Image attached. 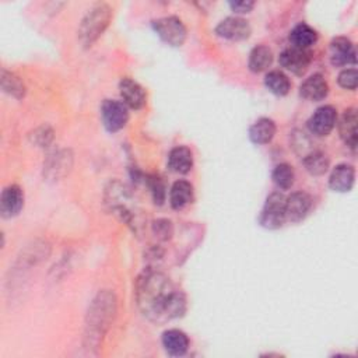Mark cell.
<instances>
[{
	"label": "cell",
	"mask_w": 358,
	"mask_h": 358,
	"mask_svg": "<svg viewBox=\"0 0 358 358\" xmlns=\"http://www.w3.org/2000/svg\"><path fill=\"white\" fill-rule=\"evenodd\" d=\"M136 301L141 313L155 323L180 317L186 310L185 295L165 274L151 268L137 280Z\"/></svg>",
	"instance_id": "6da1fadb"
},
{
	"label": "cell",
	"mask_w": 358,
	"mask_h": 358,
	"mask_svg": "<svg viewBox=\"0 0 358 358\" xmlns=\"http://www.w3.org/2000/svg\"><path fill=\"white\" fill-rule=\"evenodd\" d=\"M116 310V299L113 292L102 291L92 301L90 310L87 313V333L85 338L90 344H98L99 338L108 329Z\"/></svg>",
	"instance_id": "7a4b0ae2"
},
{
	"label": "cell",
	"mask_w": 358,
	"mask_h": 358,
	"mask_svg": "<svg viewBox=\"0 0 358 358\" xmlns=\"http://www.w3.org/2000/svg\"><path fill=\"white\" fill-rule=\"evenodd\" d=\"M112 18V10L106 4H98L83 18L78 28V39L84 46H91L106 29Z\"/></svg>",
	"instance_id": "3957f363"
},
{
	"label": "cell",
	"mask_w": 358,
	"mask_h": 358,
	"mask_svg": "<svg viewBox=\"0 0 358 358\" xmlns=\"http://www.w3.org/2000/svg\"><path fill=\"white\" fill-rule=\"evenodd\" d=\"M151 25L157 35L161 38V41H164L169 46H182L186 41V27L182 20L175 15L154 20Z\"/></svg>",
	"instance_id": "277c9868"
},
{
	"label": "cell",
	"mask_w": 358,
	"mask_h": 358,
	"mask_svg": "<svg viewBox=\"0 0 358 358\" xmlns=\"http://www.w3.org/2000/svg\"><path fill=\"white\" fill-rule=\"evenodd\" d=\"M285 221V197L280 192L271 193L263 206L259 217L262 227L267 229H277L282 227Z\"/></svg>",
	"instance_id": "5b68a950"
},
{
	"label": "cell",
	"mask_w": 358,
	"mask_h": 358,
	"mask_svg": "<svg viewBox=\"0 0 358 358\" xmlns=\"http://www.w3.org/2000/svg\"><path fill=\"white\" fill-rule=\"evenodd\" d=\"M101 117L108 131H119L129 120V108L123 101L105 99L101 106Z\"/></svg>",
	"instance_id": "8992f818"
},
{
	"label": "cell",
	"mask_w": 358,
	"mask_h": 358,
	"mask_svg": "<svg viewBox=\"0 0 358 358\" xmlns=\"http://www.w3.org/2000/svg\"><path fill=\"white\" fill-rule=\"evenodd\" d=\"M310 60H312V56L308 49H298L294 46L284 49L278 57L281 67H284L285 70L291 71L295 76L305 74V71L310 64Z\"/></svg>",
	"instance_id": "52a82bcc"
},
{
	"label": "cell",
	"mask_w": 358,
	"mask_h": 358,
	"mask_svg": "<svg viewBox=\"0 0 358 358\" xmlns=\"http://www.w3.org/2000/svg\"><path fill=\"white\" fill-rule=\"evenodd\" d=\"M337 110L331 105L317 108L308 120V129L317 137L327 136L336 126Z\"/></svg>",
	"instance_id": "ba28073f"
},
{
	"label": "cell",
	"mask_w": 358,
	"mask_h": 358,
	"mask_svg": "<svg viewBox=\"0 0 358 358\" xmlns=\"http://www.w3.org/2000/svg\"><path fill=\"white\" fill-rule=\"evenodd\" d=\"M73 165V155L69 150H59L50 154L43 164V176L50 180L64 178Z\"/></svg>",
	"instance_id": "9c48e42d"
},
{
	"label": "cell",
	"mask_w": 358,
	"mask_h": 358,
	"mask_svg": "<svg viewBox=\"0 0 358 358\" xmlns=\"http://www.w3.org/2000/svg\"><path fill=\"white\" fill-rule=\"evenodd\" d=\"M215 34L229 41H245L250 36L252 28L242 17H227L215 27Z\"/></svg>",
	"instance_id": "30bf717a"
},
{
	"label": "cell",
	"mask_w": 358,
	"mask_h": 358,
	"mask_svg": "<svg viewBox=\"0 0 358 358\" xmlns=\"http://www.w3.org/2000/svg\"><path fill=\"white\" fill-rule=\"evenodd\" d=\"M330 62L336 67L355 64L357 53L352 42L345 36H337L330 42Z\"/></svg>",
	"instance_id": "8fae6325"
},
{
	"label": "cell",
	"mask_w": 358,
	"mask_h": 358,
	"mask_svg": "<svg viewBox=\"0 0 358 358\" xmlns=\"http://www.w3.org/2000/svg\"><path fill=\"white\" fill-rule=\"evenodd\" d=\"M312 207V199L305 192H295L285 197V220L291 222L302 221Z\"/></svg>",
	"instance_id": "7c38bea8"
},
{
	"label": "cell",
	"mask_w": 358,
	"mask_h": 358,
	"mask_svg": "<svg viewBox=\"0 0 358 358\" xmlns=\"http://www.w3.org/2000/svg\"><path fill=\"white\" fill-rule=\"evenodd\" d=\"M24 206V193L18 185H8L0 197V213L4 218L15 217Z\"/></svg>",
	"instance_id": "4fadbf2b"
},
{
	"label": "cell",
	"mask_w": 358,
	"mask_h": 358,
	"mask_svg": "<svg viewBox=\"0 0 358 358\" xmlns=\"http://www.w3.org/2000/svg\"><path fill=\"white\" fill-rule=\"evenodd\" d=\"M119 92H120V96L127 108L141 109L145 105L147 95H145L144 88L137 81H134L129 77H124L120 80Z\"/></svg>",
	"instance_id": "5bb4252c"
},
{
	"label": "cell",
	"mask_w": 358,
	"mask_h": 358,
	"mask_svg": "<svg viewBox=\"0 0 358 358\" xmlns=\"http://www.w3.org/2000/svg\"><path fill=\"white\" fill-rule=\"evenodd\" d=\"M355 182V169L350 164H340L333 168L329 178V187L338 193L351 190Z\"/></svg>",
	"instance_id": "9a60e30c"
},
{
	"label": "cell",
	"mask_w": 358,
	"mask_h": 358,
	"mask_svg": "<svg viewBox=\"0 0 358 358\" xmlns=\"http://www.w3.org/2000/svg\"><path fill=\"white\" fill-rule=\"evenodd\" d=\"M299 94L302 95V98L308 99V101H322L329 94V84L324 80V77L319 73L312 74L310 77H308L299 87Z\"/></svg>",
	"instance_id": "2e32d148"
},
{
	"label": "cell",
	"mask_w": 358,
	"mask_h": 358,
	"mask_svg": "<svg viewBox=\"0 0 358 358\" xmlns=\"http://www.w3.org/2000/svg\"><path fill=\"white\" fill-rule=\"evenodd\" d=\"M162 347L172 357L185 355L189 350V337L179 329H169L162 333Z\"/></svg>",
	"instance_id": "e0dca14e"
},
{
	"label": "cell",
	"mask_w": 358,
	"mask_h": 358,
	"mask_svg": "<svg viewBox=\"0 0 358 358\" xmlns=\"http://www.w3.org/2000/svg\"><path fill=\"white\" fill-rule=\"evenodd\" d=\"M338 133L347 147H350L351 150L357 148V110L354 108H348L347 110H344L338 123Z\"/></svg>",
	"instance_id": "ac0fdd59"
},
{
	"label": "cell",
	"mask_w": 358,
	"mask_h": 358,
	"mask_svg": "<svg viewBox=\"0 0 358 358\" xmlns=\"http://www.w3.org/2000/svg\"><path fill=\"white\" fill-rule=\"evenodd\" d=\"M193 166V154L185 145L173 147L168 155V168L175 172L185 175Z\"/></svg>",
	"instance_id": "d6986e66"
},
{
	"label": "cell",
	"mask_w": 358,
	"mask_h": 358,
	"mask_svg": "<svg viewBox=\"0 0 358 358\" xmlns=\"http://www.w3.org/2000/svg\"><path fill=\"white\" fill-rule=\"evenodd\" d=\"M277 127L274 120L268 117H260L257 119L250 127H249V138L255 144H267L273 140L275 136Z\"/></svg>",
	"instance_id": "ffe728a7"
},
{
	"label": "cell",
	"mask_w": 358,
	"mask_h": 358,
	"mask_svg": "<svg viewBox=\"0 0 358 358\" xmlns=\"http://www.w3.org/2000/svg\"><path fill=\"white\" fill-rule=\"evenodd\" d=\"M193 200V186L187 180H176L169 192V203L173 210H182Z\"/></svg>",
	"instance_id": "44dd1931"
},
{
	"label": "cell",
	"mask_w": 358,
	"mask_h": 358,
	"mask_svg": "<svg viewBox=\"0 0 358 358\" xmlns=\"http://www.w3.org/2000/svg\"><path fill=\"white\" fill-rule=\"evenodd\" d=\"M317 41V32L305 22L295 25L289 34L291 46L298 49H308Z\"/></svg>",
	"instance_id": "7402d4cb"
},
{
	"label": "cell",
	"mask_w": 358,
	"mask_h": 358,
	"mask_svg": "<svg viewBox=\"0 0 358 358\" xmlns=\"http://www.w3.org/2000/svg\"><path fill=\"white\" fill-rule=\"evenodd\" d=\"M273 63V52L266 45H257L249 55L248 67L252 73H262L268 69Z\"/></svg>",
	"instance_id": "603a6c76"
},
{
	"label": "cell",
	"mask_w": 358,
	"mask_h": 358,
	"mask_svg": "<svg viewBox=\"0 0 358 358\" xmlns=\"http://www.w3.org/2000/svg\"><path fill=\"white\" fill-rule=\"evenodd\" d=\"M264 85L270 92H273L277 96H284L291 90L289 78L280 70L268 71L264 77Z\"/></svg>",
	"instance_id": "cb8c5ba5"
},
{
	"label": "cell",
	"mask_w": 358,
	"mask_h": 358,
	"mask_svg": "<svg viewBox=\"0 0 358 358\" xmlns=\"http://www.w3.org/2000/svg\"><path fill=\"white\" fill-rule=\"evenodd\" d=\"M302 159H303L305 169L313 176H320L326 173L329 169V158L322 151L312 150Z\"/></svg>",
	"instance_id": "d4e9b609"
},
{
	"label": "cell",
	"mask_w": 358,
	"mask_h": 358,
	"mask_svg": "<svg viewBox=\"0 0 358 358\" xmlns=\"http://www.w3.org/2000/svg\"><path fill=\"white\" fill-rule=\"evenodd\" d=\"M1 88L4 92L14 96L15 99H22L27 91L22 80L6 69L1 70Z\"/></svg>",
	"instance_id": "484cf974"
},
{
	"label": "cell",
	"mask_w": 358,
	"mask_h": 358,
	"mask_svg": "<svg viewBox=\"0 0 358 358\" xmlns=\"http://www.w3.org/2000/svg\"><path fill=\"white\" fill-rule=\"evenodd\" d=\"M273 182L278 189L287 190L294 185V179H295V172L294 168L289 164H278L274 166L273 173H271Z\"/></svg>",
	"instance_id": "4316f807"
},
{
	"label": "cell",
	"mask_w": 358,
	"mask_h": 358,
	"mask_svg": "<svg viewBox=\"0 0 358 358\" xmlns=\"http://www.w3.org/2000/svg\"><path fill=\"white\" fill-rule=\"evenodd\" d=\"M145 183H147V186L151 192L152 201L155 204L161 206L165 201V197H166V189H165L164 180L158 175H148L145 178Z\"/></svg>",
	"instance_id": "83f0119b"
},
{
	"label": "cell",
	"mask_w": 358,
	"mask_h": 358,
	"mask_svg": "<svg viewBox=\"0 0 358 358\" xmlns=\"http://www.w3.org/2000/svg\"><path fill=\"white\" fill-rule=\"evenodd\" d=\"M29 140L38 147H48L53 140V130L50 126L43 124L29 134Z\"/></svg>",
	"instance_id": "f1b7e54d"
},
{
	"label": "cell",
	"mask_w": 358,
	"mask_h": 358,
	"mask_svg": "<svg viewBox=\"0 0 358 358\" xmlns=\"http://www.w3.org/2000/svg\"><path fill=\"white\" fill-rule=\"evenodd\" d=\"M173 228H172V222L169 220L161 218V220H155L152 222V234L161 239V241H168L172 236Z\"/></svg>",
	"instance_id": "f546056e"
},
{
	"label": "cell",
	"mask_w": 358,
	"mask_h": 358,
	"mask_svg": "<svg viewBox=\"0 0 358 358\" xmlns=\"http://www.w3.org/2000/svg\"><path fill=\"white\" fill-rule=\"evenodd\" d=\"M337 81L340 87L354 91L358 85V73L355 69H345L338 74Z\"/></svg>",
	"instance_id": "4dcf8cb0"
},
{
	"label": "cell",
	"mask_w": 358,
	"mask_h": 358,
	"mask_svg": "<svg viewBox=\"0 0 358 358\" xmlns=\"http://www.w3.org/2000/svg\"><path fill=\"white\" fill-rule=\"evenodd\" d=\"M229 7L234 13L236 14H245L249 13L253 7H255V1H249V0H242V1H231Z\"/></svg>",
	"instance_id": "1f68e13d"
}]
</instances>
